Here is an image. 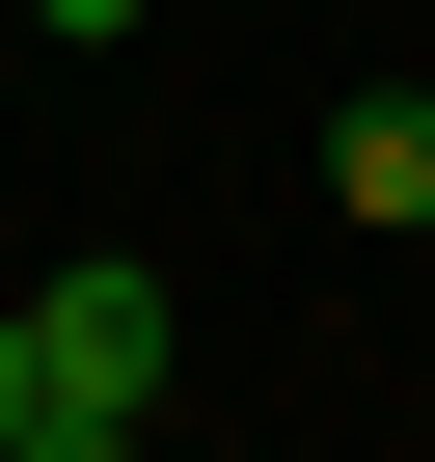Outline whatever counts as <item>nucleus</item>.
Wrapping results in <instances>:
<instances>
[{
	"instance_id": "nucleus-1",
	"label": "nucleus",
	"mask_w": 435,
	"mask_h": 462,
	"mask_svg": "<svg viewBox=\"0 0 435 462\" xmlns=\"http://www.w3.org/2000/svg\"><path fill=\"white\" fill-rule=\"evenodd\" d=\"M28 354H55L82 435H136V408H163V273H136V245H109V273H28Z\"/></svg>"
},
{
	"instance_id": "nucleus-2",
	"label": "nucleus",
	"mask_w": 435,
	"mask_h": 462,
	"mask_svg": "<svg viewBox=\"0 0 435 462\" xmlns=\"http://www.w3.org/2000/svg\"><path fill=\"white\" fill-rule=\"evenodd\" d=\"M327 217H381V245L435 217V82H354L327 109Z\"/></svg>"
},
{
	"instance_id": "nucleus-3",
	"label": "nucleus",
	"mask_w": 435,
	"mask_h": 462,
	"mask_svg": "<svg viewBox=\"0 0 435 462\" xmlns=\"http://www.w3.org/2000/svg\"><path fill=\"white\" fill-rule=\"evenodd\" d=\"M55 435V354H28V300H0V462H28Z\"/></svg>"
},
{
	"instance_id": "nucleus-4",
	"label": "nucleus",
	"mask_w": 435,
	"mask_h": 462,
	"mask_svg": "<svg viewBox=\"0 0 435 462\" xmlns=\"http://www.w3.org/2000/svg\"><path fill=\"white\" fill-rule=\"evenodd\" d=\"M28 28H55V55H136V28H163V0H28Z\"/></svg>"
},
{
	"instance_id": "nucleus-5",
	"label": "nucleus",
	"mask_w": 435,
	"mask_h": 462,
	"mask_svg": "<svg viewBox=\"0 0 435 462\" xmlns=\"http://www.w3.org/2000/svg\"><path fill=\"white\" fill-rule=\"evenodd\" d=\"M28 462H136V435H82V408H55V435H28Z\"/></svg>"
}]
</instances>
